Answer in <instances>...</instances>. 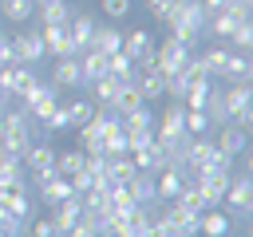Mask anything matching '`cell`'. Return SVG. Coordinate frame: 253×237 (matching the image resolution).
I'll return each mask as SVG.
<instances>
[{"mask_svg":"<svg viewBox=\"0 0 253 237\" xmlns=\"http://www.w3.org/2000/svg\"><path fill=\"white\" fill-rule=\"evenodd\" d=\"M79 213H83V201H79V198H63V201H55V205H51V213H47V217H51V225H55V229H59V237H63V233L79 221Z\"/></svg>","mask_w":253,"mask_h":237,"instance_id":"cell-14","label":"cell"},{"mask_svg":"<svg viewBox=\"0 0 253 237\" xmlns=\"http://www.w3.org/2000/svg\"><path fill=\"white\" fill-rule=\"evenodd\" d=\"M91 32H95V20H91L87 12H71L67 36H71V43H75V55H83V51L91 47Z\"/></svg>","mask_w":253,"mask_h":237,"instance_id":"cell-12","label":"cell"},{"mask_svg":"<svg viewBox=\"0 0 253 237\" xmlns=\"http://www.w3.org/2000/svg\"><path fill=\"white\" fill-rule=\"evenodd\" d=\"M229 43H233L237 51H249V47H253V20H241V24L229 32Z\"/></svg>","mask_w":253,"mask_h":237,"instance_id":"cell-35","label":"cell"},{"mask_svg":"<svg viewBox=\"0 0 253 237\" xmlns=\"http://www.w3.org/2000/svg\"><path fill=\"white\" fill-rule=\"evenodd\" d=\"M225 59H229V47H221V43H213V47H206V51H202V63H206V71H210L213 79L221 75Z\"/></svg>","mask_w":253,"mask_h":237,"instance_id":"cell-32","label":"cell"},{"mask_svg":"<svg viewBox=\"0 0 253 237\" xmlns=\"http://www.w3.org/2000/svg\"><path fill=\"white\" fill-rule=\"evenodd\" d=\"M0 205H8L16 217H24V221H32V198L28 194H16V198H8V201H0Z\"/></svg>","mask_w":253,"mask_h":237,"instance_id":"cell-37","label":"cell"},{"mask_svg":"<svg viewBox=\"0 0 253 237\" xmlns=\"http://www.w3.org/2000/svg\"><path fill=\"white\" fill-rule=\"evenodd\" d=\"M40 40H43V51L47 55H75V43H71V36H67V24H43L40 28Z\"/></svg>","mask_w":253,"mask_h":237,"instance_id":"cell-6","label":"cell"},{"mask_svg":"<svg viewBox=\"0 0 253 237\" xmlns=\"http://www.w3.org/2000/svg\"><path fill=\"white\" fill-rule=\"evenodd\" d=\"M103 4V12L111 16V20H123L126 12H130V0H99Z\"/></svg>","mask_w":253,"mask_h":237,"instance_id":"cell-39","label":"cell"},{"mask_svg":"<svg viewBox=\"0 0 253 237\" xmlns=\"http://www.w3.org/2000/svg\"><path fill=\"white\" fill-rule=\"evenodd\" d=\"M67 107V126H83L91 115H95V103L91 99H71V103H63Z\"/></svg>","mask_w":253,"mask_h":237,"instance_id":"cell-31","label":"cell"},{"mask_svg":"<svg viewBox=\"0 0 253 237\" xmlns=\"http://www.w3.org/2000/svg\"><path fill=\"white\" fill-rule=\"evenodd\" d=\"M24 237H59V229L51 225V217H40V221H28V233Z\"/></svg>","mask_w":253,"mask_h":237,"instance_id":"cell-38","label":"cell"},{"mask_svg":"<svg viewBox=\"0 0 253 237\" xmlns=\"http://www.w3.org/2000/svg\"><path fill=\"white\" fill-rule=\"evenodd\" d=\"M134 174H138V166L130 162V154H111V158H107V178H111V182H123V186H126Z\"/></svg>","mask_w":253,"mask_h":237,"instance_id":"cell-24","label":"cell"},{"mask_svg":"<svg viewBox=\"0 0 253 237\" xmlns=\"http://www.w3.org/2000/svg\"><path fill=\"white\" fill-rule=\"evenodd\" d=\"M40 4H59V0H36V8H40Z\"/></svg>","mask_w":253,"mask_h":237,"instance_id":"cell-44","label":"cell"},{"mask_svg":"<svg viewBox=\"0 0 253 237\" xmlns=\"http://www.w3.org/2000/svg\"><path fill=\"white\" fill-rule=\"evenodd\" d=\"M186 134H210L206 111H186Z\"/></svg>","mask_w":253,"mask_h":237,"instance_id":"cell-36","label":"cell"},{"mask_svg":"<svg viewBox=\"0 0 253 237\" xmlns=\"http://www.w3.org/2000/svg\"><path fill=\"white\" fill-rule=\"evenodd\" d=\"M63 237H99V233H95V225H91L87 217H79V221H75V225H71Z\"/></svg>","mask_w":253,"mask_h":237,"instance_id":"cell-40","label":"cell"},{"mask_svg":"<svg viewBox=\"0 0 253 237\" xmlns=\"http://www.w3.org/2000/svg\"><path fill=\"white\" fill-rule=\"evenodd\" d=\"M83 162H87V154H83V150H63V154H55V174L71 178V174H79V170H83Z\"/></svg>","mask_w":253,"mask_h":237,"instance_id":"cell-29","label":"cell"},{"mask_svg":"<svg viewBox=\"0 0 253 237\" xmlns=\"http://www.w3.org/2000/svg\"><path fill=\"white\" fill-rule=\"evenodd\" d=\"M162 213H166V221L174 225L178 237H198V217H202V213H190V209H182L178 201H170Z\"/></svg>","mask_w":253,"mask_h":237,"instance_id":"cell-16","label":"cell"},{"mask_svg":"<svg viewBox=\"0 0 253 237\" xmlns=\"http://www.w3.org/2000/svg\"><path fill=\"white\" fill-rule=\"evenodd\" d=\"M32 83H36L32 63H4V67H0V87H4L12 99H20V95H24Z\"/></svg>","mask_w":253,"mask_h":237,"instance_id":"cell-5","label":"cell"},{"mask_svg":"<svg viewBox=\"0 0 253 237\" xmlns=\"http://www.w3.org/2000/svg\"><path fill=\"white\" fill-rule=\"evenodd\" d=\"M36 190H40V198H43L47 205H55V201H63V198H75L71 182H67L63 174H55V170H51V174H47V178H43V182H40Z\"/></svg>","mask_w":253,"mask_h":237,"instance_id":"cell-17","label":"cell"},{"mask_svg":"<svg viewBox=\"0 0 253 237\" xmlns=\"http://www.w3.org/2000/svg\"><path fill=\"white\" fill-rule=\"evenodd\" d=\"M126 190H130L134 205H162L158 194H154V174H146V170H138V174L126 182Z\"/></svg>","mask_w":253,"mask_h":237,"instance_id":"cell-18","label":"cell"},{"mask_svg":"<svg viewBox=\"0 0 253 237\" xmlns=\"http://www.w3.org/2000/svg\"><path fill=\"white\" fill-rule=\"evenodd\" d=\"M79 71H83V87H91L95 79L107 75V55L103 51H83L79 55Z\"/></svg>","mask_w":253,"mask_h":237,"instance_id":"cell-22","label":"cell"},{"mask_svg":"<svg viewBox=\"0 0 253 237\" xmlns=\"http://www.w3.org/2000/svg\"><path fill=\"white\" fill-rule=\"evenodd\" d=\"M107 75L119 79V83H130L134 79V59H126L123 51H111L107 55Z\"/></svg>","mask_w":253,"mask_h":237,"instance_id":"cell-26","label":"cell"},{"mask_svg":"<svg viewBox=\"0 0 253 237\" xmlns=\"http://www.w3.org/2000/svg\"><path fill=\"white\" fill-rule=\"evenodd\" d=\"M16 103L28 111V118H36V122H40V118H43V115L59 103V87H55L51 79H47V83H40V79H36V83H32V87L16 99Z\"/></svg>","mask_w":253,"mask_h":237,"instance_id":"cell-2","label":"cell"},{"mask_svg":"<svg viewBox=\"0 0 253 237\" xmlns=\"http://www.w3.org/2000/svg\"><path fill=\"white\" fill-rule=\"evenodd\" d=\"M51 83L55 87H83V71H79V55H59L51 67Z\"/></svg>","mask_w":253,"mask_h":237,"instance_id":"cell-13","label":"cell"},{"mask_svg":"<svg viewBox=\"0 0 253 237\" xmlns=\"http://www.w3.org/2000/svg\"><path fill=\"white\" fill-rule=\"evenodd\" d=\"M0 237H4V233H0Z\"/></svg>","mask_w":253,"mask_h":237,"instance_id":"cell-45","label":"cell"},{"mask_svg":"<svg viewBox=\"0 0 253 237\" xmlns=\"http://www.w3.org/2000/svg\"><path fill=\"white\" fill-rule=\"evenodd\" d=\"M134 87H138V95H142V103H154V99H162L166 95V75L158 71V67H146V71H134V79H130Z\"/></svg>","mask_w":253,"mask_h":237,"instance_id":"cell-9","label":"cell"},{"mask_svg":"<svg viewBox=\"0 0 253 237\" xmlns=\"http://www.w3.org/2000/svg\"><path fill=\"white\" fill-rule=\"evenodd\" d=\"M8 107H12V95H8V91H4V87H0V115H4V111H8Z\"/></svg>","mask_w":253,"mask_h":237,"instance_id":"cell-43","label":"cell"},{"mask_svg":"<svg viewBox=\"0 0 253 237\" xmlns=\"http://www.w3.org/2000/svg\"><path fill=\"white\" fill-rule=\"evenodd\" d=\"M213 87H217L213 79H190V87H186V95H182V107H186V111H202Z\"/></svg>","mask_w":253,"mask_h":237,"instance_id":"cell-23","label":"cell"},{"mask_svg":"<svg viewBox=\"0 0 253 237\" xmlns=\"http://www.w3.org/2000/svg\"><path fill=\"white\" fill-rule=\"evenodd\" d=\"M217 79H229V83H253V63H249V55L229 51V59H225V67H221Z\"/></svg>","mask_w":253,"mask_h":237,"instance_id":"cell-20","label":"cell"},{"mask_svg":"<svg viewBox=\"0 0 253 237\" xmlns=\"http://www.w3.org/2000/svg\"><path fill=\"white\" fill-rule=\"evenodd\" d=\"M0 4H4V16L12 24H28L36 16V0H0Z\"/></svg>","mask_w":253,"mask_h":237,"instance_id":"cell-30","label":"cell"},{"mask_svg":"<svg viewBox=\"0 0 253 237\" xmlns=\"http://www.w3.org/2000/svg\"><path fill=\"white\" fill-rule=\"evenodd\" d=\"M213 146H217L221 154H229V158H241V154L249 150V130H241V126H233V122H225V126H217Z\"/></svg>","mask_w":253,"mask_h":237,"instance_id":"cell-8","label":"cell"},{"mask_svg":"<svg viewBox=\"0 0 253 237\" xmlns=\"http://www.w3.org/2000/svg\"><path fill=\"white\" fill-rule=\"evenodd\" d=\"M182 186H186V174H182L178 166H166V170L154 174V194H158V201H174V198L182 194Z\"/></svg>","mask_w":253,"mask_h":237,"instance_id":"cell-10","label":"cell"},{"mask_svg":"<svg viewBox=\"0 0 253 237\" xmlns=\"http://www.w3.org/2000/svg\"><path fill=\"white\" fill-rule=\"evenodd\" d=\"M134 107H142V95H138L134 83H123L119 95H115V103H111V111H115V115H126V111H134Z\"/></svg>","mask_w":253,"mask_h":237,"instance_id":"cell-27","label":"cell"},{"mask_svg":"<svg viewBox=\"0 0 253 237\" xmlns=\"http://www.w3.org/2000/svg\"><path fill=\"white\" fill-rule=\"evenodd\" d=\"M0 118H4V115H0Z\"/></svg>","mask_w":253,"mask_h":237,"instance_id":"cell-46","label":"cell"},{"mask_svg":"<svg viewBox=\"0 0 253 237\" xmlns=\"http://www.w3.org/2000/svg\"><path fill=\"white\" fill-rule=\"evenodd\" d=\"M47 51H43V40H40V32H20V36H12V59L16 63H40Z\"/></svg>","mask_w":253,"mask_h":237,"instance_id":"cell-7","label":"cell"},{"mask_svg":"<svg viewBox=\"0 0 253 237\" xmlns=\"http://www.w3.org/2000/svg\"><path fill=\"white\" fill-rule=\"evenodd\" d=\"M146 12H150L154 20H162V16L170 12V0H146Z\"/></svg>","mask_w":253,"mask_h":237,"instance_id":"cell-41","label":"cell"},{"mask_svg":"<svg viewBox=\"0 0 253 237\" xmlns=\"http://www.w3.org/2000/svg\"><path fill=\"white\" fill-rule=\"evenodd\" d=\"M182 134H186V107H182V103H170V107L162 111L158 126H154V142H158V146H170V142L182 138Z\"/></svg>","mask_w":253,"mask_h":237,"instance_id":"cell-3","label":"cell"},{"mask_svg":"<svg viewBox=\"0 0 253 237\" xmlns=\"http://www.w3.org/2000/svg\"><path fill=\"white\" fill-rule=\"evenodd\" d=\"M4 63H16V59H12V36L0 32V67H4Z\"/></svg>","mask_w":253,"mask_h":237,"instance_id":"cell-42","label":"cell"},{"mask_svg":"<svg viewBox=\"0 0 253 237\" xmlns=\"http://www.w3.org/2000/svg\"><path fill=\"white\" fill-rule=\"evenodd\" d=\"M36 12H40V24H67L75 8H71L67 0H59V4H40Z\"/></svg>","mask_w":253,"mask_h":237,"instance_id":"cell-28","label":"cell"},{"mask_svg":"<svg viewBox=\"0 0 253 237\" xmlns=\"http://www.w3.org/2000/svg\"><path fill=\"white\" fill-rule=\"evenodd\" d=\"M119 122H123V130H154V111L142 103V107H134V111L119 115Z\"/></svg>","mask_w":253,"mask_h":237,"instance_id":"cell-25","label":"cell"},{"mask_svg":"<svg viewBox=\"0 0 253 237\" xmlns=\"http://www.w3.org/2000/svg\"><path fill=\"white\" fill-rule=\"evenodd\" d=\"M174 201H178L182 209H190V213H202V209H206V201H202V194H198V186H194V182H186V186H182V194H178Z\"/></svg>","mask_w":253,"mask_h":237,"instance_id":"cell-34","label":"cell"},{"mask_svg":"<svg viewBox=\"0 0 253 237\" xmlns=\"http://www.w3.org/2000/svg\"><path fill=\"white\" fill-rule=\"evenodd\" d=\"M119 47H123V32L111 28V24H95V32H91V47H87V51H103V55H111V51H119Z\"/></svg>","mask_w":253,"mask_h":237,"instance_id":"cell-19","label":"cell"},{"mask_svg":"<svg viewBox=\"0 0 253 237\" xmlns=\"http://www.w3.org/2000/svg\"><path fill=\"white\" fill-rule=\"evenodd\" d=\"M24 166H28L32 178H36V174H47V170H55V150H51L47 142H32L28 154H24Z\"/></svg>","mask_w":253,"mask_h":237,"instance_id":"cell-15","label":"cell"},{"mask_svg":"<svg viewBox=\"0 0 253 237\" xmlns=\"http://www.w3.org/2000/svg\"><path fill=\"white\" fill-rule=\"evenodd\" d=\"M221 99H225V111L233 118L237 111H249L253 107V83H233L229 91H221Z\"/></svg>","mask_w":253,"mask_h":237,"instance_id":"cell-21","label":"cell"},{"mask_svg":"<svg viewBox=\"0 0 253 237\" xmlns=\"http://www.w3.org/2000/svg\"><path fill=\"white\" fill-rule=\"evenodd\" d=\"M229 229H233V217L225 213V209H202V217H198V233L202 237H229Z\"/></svg>","mask_w":253,"mask_h":237,"instance_id":"cell-11","label":"cell"},{"mask_svg":"<svg viewBox=\"0 0 253 237\" xmlns=\"http://www.w3.org/2000/svg\"><path fill=\"white\" fill-rule=\"evenodd\" d=\"M186 59H190V51L174 40V36H166L158 47H154V67L162 71V75H170V71H182L186 67Z\"/></svg>","mask_w":253,"mask_h":237,"instance_id":"cell-4","label":"cell"},{"mask_svg":"<svg viewBox=\"0 0 253 237\" xmlns=\"http://www.w3.org/2000/svg\"><path fill=\"white\" fill-rule=\"evenodd\" d=\"M103 154L111 158V154H126V130L123 126H111L107 134H103Z\"/></svg>","mask_w":253,"mask_h":237,"instance_id":"cell-33","label":"cell"},{"mask_svg":"<svg viewBox=\"0 0 253 237\" xmlns=\"http://www.w3.org/2000/svg\"><path fill=\"white\" fill-rule=\"evenodd\" d=\"M221 205H225L229 217H249L253 213V174H229Z\"/></svg>","mask_w":253,"mask_h":237,"instance_id":"cell-1","label":"cell"}]
</instances>
